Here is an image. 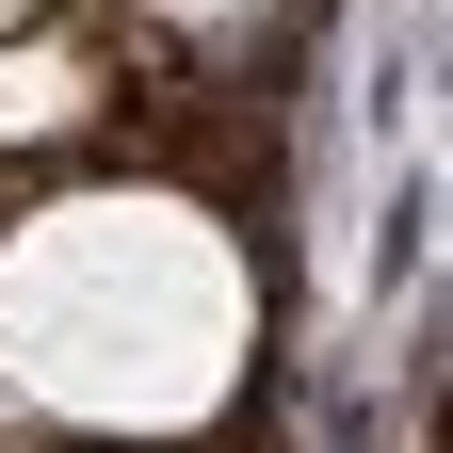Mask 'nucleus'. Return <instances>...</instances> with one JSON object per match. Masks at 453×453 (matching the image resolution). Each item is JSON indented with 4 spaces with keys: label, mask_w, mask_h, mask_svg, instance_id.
I'll use <instances>...</instances> for the list:
<instances>
[{
    "label": "nucleus",
    "mask_w": 453,
    "mask_h": 453,
    "mask_svg": "<svg viewBox=\"0 0 453 453\" xmlns=\"http://www.w3.org/2000/svg\"><path fill=\"white\" fill-rule=\"evenodd\" d=\"M162 17H179V33H226V17H259V0H162Z\"/></svg>",
    "instance_id": "obj_3"
},
{
    "label": "nucleus",
    "mask_w": 453,
    "mask_h": 453,
    "mask_svg": "<svg viewBox=\"0 0 453 453\" xmlns=\"http://www.w3.org/2000/svg\"><path fill=\"white\" fill-rule=\"evenodd\" d=\"M97 113V49L81 33H0V146H65Z\"/></svg>",
    "instance_id": "obj_2"
},
{
    "label": "nucleus",
    "mask_w": 453,
    "mask_h": 453,
    "mask_svg": "<svg viewBox=\"0 0 453 453\" xmlns=\"http://www.w3.org/2000/svg\"><path fill=\"white\" fill-rule=\"evenodd\" d=\"M0 33H33V0H0Z\"/></svg>",
    "instance_id": "obj_4"
},
{
    "label": "nucleus",
    "mask_w": 453,
    "mask_h": 453,
    "mask_svg": "<svg viewBox=\"0 0 453 453\" xmlns=\"http://www.w3.org/2000/svg\"><path fill=\"white\" fill-rule=\"evenodd\" d=\"M259 275L243 226H211L162 179H97L0 226V405L81 437H195L243 405Z\"/></svg>",
    "instance_id": "obj_1"
}]
</instances>
